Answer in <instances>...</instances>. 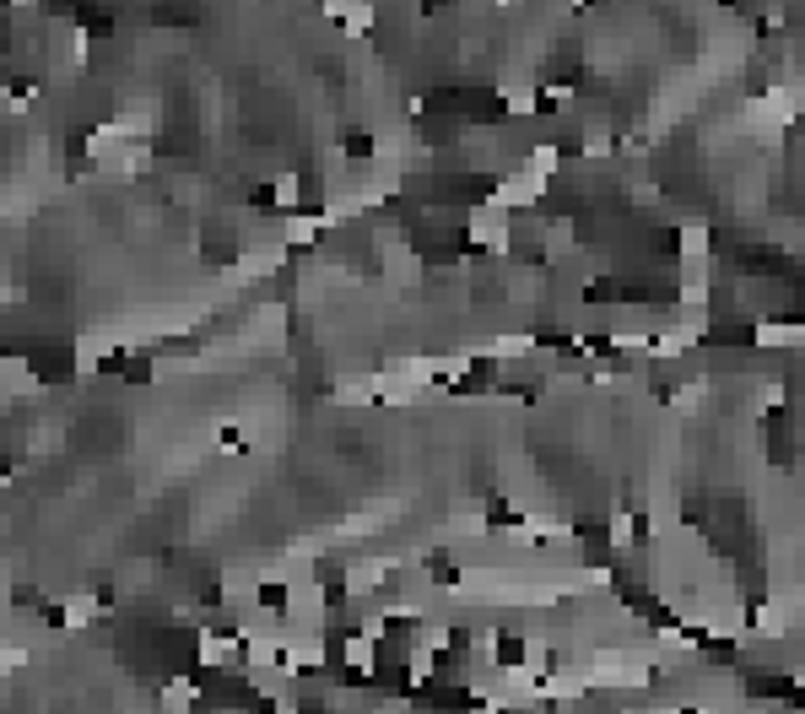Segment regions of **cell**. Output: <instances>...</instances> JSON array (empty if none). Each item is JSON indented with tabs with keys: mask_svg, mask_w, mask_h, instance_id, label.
Listing matches in <instances>:
<instances>
[{
	"mask_svg": "<svg viewBox=\"0 0 805 714\" xmlns=\"http://www.w3.org/2000/svg\"><path fill=\"white\" fill-rule=\"evenodd\" d=\"M525 660H530V639L519 628H498V633H492V666H498V671H525Z\"/></svg>",
	"mask_w": 805,
	"mask_h": 714,
	"instance_id": "cell-1",
	"label": "cell"
},
{
	"mask_svg": "<svg viewBox=\"0 0 805 714\" xmlns=\"http://www.w3.org/2000/svg\"><path fill=\"white\" fill-rule=\"evenodd\" d=\"M254 601H260L271 617H287L292 612V595H287V585H276V579H265V585L254 590Z\"/></svg>",
	"mask_w": 805,
	"mask_h": 714,
	"instance_id": "cell-2",
	"label": "cell"
},
{
	"mask_svg": "<svg viewBox=\"0 0 805 714\" xmlns=\"http://www.w3.org/2000/svg\"><path fill=\"white\" fill-rule=\"evenodd\" d=\"M341 152L362 163V157H373V136H368V130H346V136H341Z\"/></svg>",
	"mask_w": 805,
	"mask_h": 714,
	"instance_id": "cell-3",
	"label": "cell"
},
{
	"mask_svg": "<svg viewBox=\"0 0 805 714\" xmlns=\"http://www.w3.org/2000/svg\"><path fill=\"white\" fill-rule=\"evenodd\" d=\"M125 379H136V385H152V363H146V357H125Z\"/></svg>",
	"mask_w": 805,
	"mask_h": 714,
	"instance_id": "cell-4",
	"label": "cell"
}]
</instances>
